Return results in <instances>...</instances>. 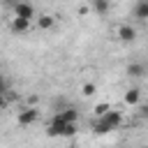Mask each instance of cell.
I'll return each mask as SVG.
<instances>
[{"label": "cell", "instance_id": "cell-1", "mask_svg": "<svg viewBox=\"0 0 148 148\" xmlns=\"http://www.w3.org/2000/svg\"><path fill=\"white\" fill-rule=\"evenodd\" d=\"M120 125H123V113H120V111H113V109H109L106 113H102V116H95L92 130H95L97 134H106V132H113V130H118Z\"/></svg>", "mask_w": 148, "mask_h": 148}, {"label": "cell", "instance_id": "cell-2", "mask_svg": "<svg viewBox=\"0 0 148 148\" xmlns=\"http://www.w3.org/2000/svg\"><path fill=\"white\" fill-rule=\"evenodd\" d=\"M49 134L51 136H74L76 134V123H67L60 113H56L49 123Z\"/></svg>", "mask_w": 148, "mask_h": 148}, {"label": "cell", "instance_id": "cell-3", "mask_svg": "<svg viewBox=\"0 0 148 148\" xmlns=\"http://www.w3.org/2000/svg\"><path fill=\"white\" fill-rule=\"evenodd\" d=\"M37 118H39V111H37V106H35V104H30V106L21 109V111H18V116H16L18 125H23V127L35 125V123H37Z\"/></svg>", "mask_w": 148, "mask_h": 148}, {"label": "cell", "instance_id": "cell-4", "mask_svg": "<svg viewBox=\"0 0 148 148\" xmlns=\"http://www.w3.org/2000/svg\"><path fill=\"white\" fill-rule=\"evenodd\" d=\"M14 16H21V18L32 21V18H35V7H32L30 2L18 0V2H14Z\"/></svg>", "mask_w": 148, "mask_h": 148}, {"label": "cell", "instance_id": "cell-5", "mask_svg": "<svg viewBox=\"0 0 148 148\" xmlns=\"http://www.w3.org/2000/svg\"><path fill=\"white\" fill-rule=\"evenodd\" d=\"M116 35H118L120 42H134L136 39V28L130 25V23H123V25L116 28Z\"/></svg>", "mask_w": 148, "mask_h": 148}, {"label": "cell", "instance_id": "cell-6", "mask_svg": "<svg viewBox=\"0 0 148 148\" xmlns=\"http://www.w3.org/2000/svg\"><path fill=\"white\" fill-rule=\"evenodd\" d=\"M134 18L136 21H146L148 18V0H136V5H134Z\"/></svg>", "mask_w": 148, "mask_h": 148}, {"label": "cell", "instance_id": "cell-7", "mask_svg": "<svg viewBox=\"0 0 148 148\" xmlns=\"http://www.w3.org/2000/svg\"><path fill=\"white\" fill-rule=\"evenodd\" d=\"M56 25V16H51V14H39L37 16V28L39 30H51Z\"/></svg>", "mask_w": 148, "mask_h": 148}, {"label": "cell", "instance_id": "cell-8", "mask_svg": "<svg viewBox=\"0 0 148 148\" xmlns=\"http://www.w3.org/2000/svg\"><path fill=\"white\" fill-rule=\"evenodd\" d=\"M90 7H92L99 16H106L109 9H111V0H90Z\"/></svg>", "mask_w": 148, "mask_h": 148}, {"label": "cell", "instance_id": "cell-9", "mask_svg": "<svg viewBox=\"0 0 148 148\" xmlns=\"http://www.w3.org/2000/svg\"><path fill=\"white\" fill-rule=\"evenodd\" d=\"M127 74H130L132 79H141V76L146 74V65H143V62H130V65H127Z\"/></svg>", "mask_w": 148, "mask_h": 148}, {"label": "cell", "instance_id": "cell-10", "mask_svg": "<svg viewBox=\"0 0 148 148\" xmlns=\"http://www.w3.org/2000/svg\"><path fill=\"white\" fill-rule=\"evenodd\" d=\"M125 104H130V106H136L139 102H141V90L139 88H130L127 92H125Z\"/></svg>", "mask_w": 148, "mask_h": 148}, {"label": "cell", "instance_id": "cell-11", "mask_svg": "<svg viewBox=\"0 0 148 148\" xmlns=\"http://www.w3.org/2000/svg\"><path fill=\"white\" fill-rule=\"evenodd\" d=\"M9 25H12L14 32H25V30L30 28V21H28V18H21V16H14Z\"/></svg>", "mask_w": 148, "mask_h": 148}, {"label": "cell", "instance_id": "cell-12", "mask_svg": "<svg viewBox=\"0 0 148 148\" xmlns=\"http://www.w3.org/2000/svg\"><path fill=\"white\" fill-rule=\"evenodd\" d=\"M60 116L67 120V123H76L79 120V111L74 109V106H69V109H65V111H60Z\"/></svg>", "mask_w": 148, "mask_h": 148}, {"label": "cell", "instance_id": "cell-13", "mask_svg": "<svg viewBox=\"0 0 148 148\" xmlns=\"http://www.w3.org/2000/svg\"><path fill=\"white\" fill-rule=\"evenodd\" d=\"M95 92H97L95 83H83V86H81V95H83V97H92Z\"/></svg>", "mask_w": 148, "mask_h": 148}, {"label": "cell", "instance_id": "cell-14", "mask_svg": "<svg viewBox=\"0 0 148 148\" xmlns=\"http://www.w3.org/2000/svg\"><path fill=\"white\" fill-rule=\"evenodd\" d=\"M109 109H111V104H106V102H102V104H97V106L92 109V113H95V116H102V113H106Z\"/></svg>", "mask_w": 148, "mask_h": 148}, {"label": "cell", "instance_id": "cell-15", "mask_svg": "<svg viewBox=\"0 0 148 148\" xmlns=\"http://www.w3.org/2000/svg\"><path fill=\"white\" fill-rule=\"evenodd\" d=\"M7 92V83H5V76H2V72H0V95H5Z\"/></svg>", "mask_w": 148, "mask_h": 148}, {"label": "cell", "instance_id": "cell-16", "mask_svg": "<svg viewBox=\"0 0 148 148\" xmlns=\"http://www.w3.org/2000/svg\"><path fill=\"white\" fill-rule=\"evenodd\" d=\"M7 106V99H5V95H0V111Z\"/></svg>", "mask_w": 148, "mask_h": 148}]
</instances>
